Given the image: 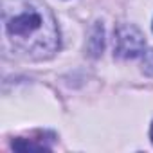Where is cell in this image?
<instances>
[{"label": "cell", "instance_id": "1", "mask_svg": "<svg viewBox=\"0 0 153 153\" xmlns=\"http://www.w3.org/2000/svg\"><path fill=\"white\" fill-rule=\"evenodd\" d=\"M4 33L15 51L31 59H49L59 51V29L42 0H2Z\"/></svg>", "mask_w": 153, "mask_h": 153}, {"label": "cell", "instance_id": "2", "mask_svg": "<svg viewBox=\"0 0 153 153\" xmlns=\"http://www.w3.org/2000/svg\"><path fill=\"white\" fill-rule=\"evenodd\" d=\"M146 47L144 34L133 24H121L114 33V56L119 59H135Z\"/></svg>", "mask_w": 153, "mask_h": 153}, {"label": "cell", "instance_id": "3", "mask_svg": "<svg viewBox=\"0 0 153 153\" xmlns=\"http://www.w3.org/2000/svg\"><path fill=\"white\" fill-rule=\"evenodd\" d=\"M105 47V40H103V25H96L92 31V38L88 42V51L92 56H99L103 52Z\"/></svg>", "mask_w": 153, "mask_h": 153}, {"label": "cell", "instance_id": "4", "mask_svg": "<svg viewBox=\"0 0 153 153\" xmlns=\"http://www.w3.org/2000/svg\"><path fill=\"white\" fill-rule=\"evenodd\" d=\"M13 149H16V151H47L49 148L43 144L31 142L27 139H16V140H13Z\"/></svg>", "mask_w": 153, "mask_h": 153}, {"label": "cell", "instance_id": "5", "mask_svg": "<svg viewBox=\"0 0 153 153\" xmlns=\"http://www.w3.org/2000/svg\"><path fill=\"white\" fill-rule=\"evenodd\" d=\"M142 72L153 78V49H148L142 52Z\"/></svg>", "mask_w": 153, "mask_h": 153}, {"label": "cell", "instance_id": "6", "mask_svg": "<svg viewBox=\"0 0 153 153\" xmlns=\"http://www.w3.org/2000/svg\"><path fill=\"white\" fill-rule=\"evenodd\" d=\"M149 139H151V142H153V123H151V128H149Z\"/></svg>", "mask_w": 153, "mask_h": 153}]
</instances>
